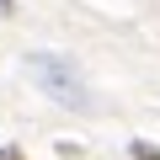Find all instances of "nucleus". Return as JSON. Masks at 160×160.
<instances>
[{
	"mask_svg": "<svg viewBox=\"0 0 160 160\" xmlns=\"http://www.w3.org/2000/svg\"><path fill=\"white\" fill-rule=\"evenodd\" d=\"M32 75H38V86H43L59 107H86V86H80V75H75L64 59L38 53V59H32Z\"/></svg>",
	"mask_w": 160,
	"mask_h": 160,
	"instance_id": "nucleus-1",
	"label": "nucleus"
},
{
	"mask_svg": "<svg viewBox=\"0 0 160 160\" xmlns=\"http://www.w3.org/2000/svg\"><path fill=\"white\" fill-rule=\"evenodd\" d=\"M133 155H139V160H160V149H155V144H133Z\"/></svg>",
	"mask_w": 160,
	"mask_h": 160,
	"instance_id": "nucleus-2",
	"label": "nucleus"
}]
</instances>
